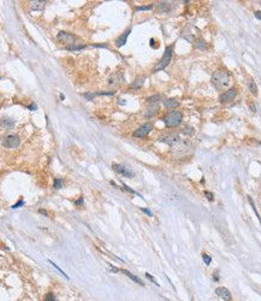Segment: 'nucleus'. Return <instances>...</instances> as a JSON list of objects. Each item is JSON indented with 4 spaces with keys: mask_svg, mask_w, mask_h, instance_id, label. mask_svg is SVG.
I'll list each match as a JSON object with an SVG mask.
<instances>
[{
    "mask_svg": "<svg viewBox=\"0 0 261 301\" xmlns=\"http://www.w3.org/2000/svg\"><path fill=\"white\" fill-rule=\"evenodd\" d=\"M212 83L216 89L226 88L230 84V75L224 70H216L212 75Z\"/></svg>",
    "mask_w": 261,
    "mask_h": 301,
    "instance_id": "1",
    "label": "nucleus"
},
{
    "mask_svg": "<svg viewBox=\"0 0 261 301\" xmlns=\"http://www.w3.org/2000/svg\"><path fill=\"white\" fill-rule=\"evenodd\" d=\"M182 120H183V114H182V112L176 111V110H172V111L167 112V113L162 117V122H164L165 125L168 126V128L179 125V124L182 123Z\"/></svg>",
    "mask_w": 261,
    "mask_h": 301,
    "instance_id": "2",
    "label": "nucleus"
},
{
    "mask_svg": "<svg viewBox=\"0 0 261 301\" xmlns=\"http://www.w3.org/2000/svg\"><path fill=\"white\" fill-rule=\"evenodd\" d=\"M172 54H173V47L172 46H168V47H166V49H165V53H164V55H162V58L160 59V61L154 66V69H153V71L154 72H158V71H161V70H164L168 64H170V61H171V59H172Z\"/></svg>",
    "mask_w": 261,
    "mask_h": 301,
    "instance_id": "3",
    "label": "nucleus"
},
{
    "mask_svg": "<svg viewBox=\"0 0 261 301\" xmlns=\"http://www.w3.org/2000/svg\"><path fill=\"white\" fill-rule=\"evenodd\" d=\"M57 40L64 45H66V47H71V46H76L79 45L78 39L71 34V33H66V31H59L57 35Z\"/></svg>",
    "mask_w": 261,
    "mask_h": 301,
    "instance_id": "4",
    "label": "nucleus"
},
{
    "mask_svg": "<svg viewBox=\"0 0 261 301\" xmlns=\"http://www.w3.org/2000/svg\"><path fill=\"white\" fill-rule=\"evenodd\" d=\"M19 144H20L19 137L17 135H13V134H10V135L5 136L4 140H2V146L6 147V148H17Z\"/></svg>",
    "mask_w": 261,
    "mask_h": 301,
    "instance_id": "5",
    "label": "nucleus"
},
{
    "mask_svg": "<svg viewBox=\"0 0 261 301\" xmlns=\"http://www.w3.org/2000/svg\"><path fill=\"white\" fill-rule=\"evenodd\" d=\"M152 129H153V125L150 123H146V124L141 125L137 130H135L132 135H134V137H144L152 131Z\"/></svg>",
    "mask_w": 261,
    "mask_h": 301,
    "instance_id": "6",
    "label": "nucleus"
},
{
    "mask_svg": "<svg viewBox=\"0 0 261 301\" xmlns=\"http://www.w3.org/2000/svg\"><path fill=\"white\" fill-rule=\"evenodd\" d=\"M112 167H113V170H114L115 172H118L119 175H121V176H124V177H129V178L134 177V172H132L129 167H126V166H124V165H121V164H113Z\"/></svg>",
    "mask_w": 261,
    "mask_h": 301,
    "instance_id": "7",
    "label": "nucleus"
},
{
    "mask_svg": "<svg viewBox=\"0 0 261 301\" xmlns=\"http://www.w3.org/2000/svg\"><path fill=\"white\" fill-rule=\"evenodd\" d=\"M236 94H237L236 89H235V88H231V89H229V90H226V92L221 93V94H220V96H219V100H220L221 102H227V101H231V100H233V99L236 98Z\"/></svg>",
    "mask_w": 261,
    "mask_h": 301,
    "instance_id": "8",
    "label": "nucleus"
},
{
    "mask_svg": "<svg viewBox=\"0 0 261 301\" xmlns=\"http://www.w3.org/2000/svg\"><path fill=\"white\" fill-rule=\"evenodd\" d=\"M215 294H216L219 297H221L224 301H231V299H232L231 293L229 291V289H226V288H224V287L216 288V289H215Z\"/></svg>",
    "mask_w": 261,
    "mask_h": 301,
    "instance_id": "9",
    "label": "nucleus"
},
{
    "mask_svg": "<svg viewBox=\"0 0 261 301\" xmlns=\"http://www.w3.org/2000/svg\"><path fill=\"white\" fill-rule=\"evenodd\" d=\"M124 81V77L120 72H114L109 78H108V84L112 85V87H117L119 85L121 82Z\"/></svg>",
    "mask_w": 261,
    "mask_h": 301,
    "instance_id": "10",
    "label": "nucleus"
},
{
    "mask_svg": "<svg viewBox=\"0 0 261 301\" xmlns=\"http://www.w3.org/2000/svg\"><path fill=\"white\" fill-rule=\"evenodd\" d=\"M160 141H162V142H165V143H167V144L174 147L177 143L180 142V138H179L178 135H174V134H173V135H167V136H165V137H160Z\"/></svg>",
    "mask_w": 261,
    "mask_h": 301,
    "instance_id": "11",
    "label": "nucleus"
},
{
    "mask_svg": "<svg viewBox=\"0 0 261 301\" xmlns=\"http://www.w3.org/2000/svg\"><path fill=\"white\" fill-rule=\"evenodd\" d=\"M130 33H131V28H129V29H126L117 40H115V46L117 47H123L125 43H126V41H127V36L130 35Z\"/></svg>",
    "mask_w": 261,
    "mask_h": 301,
    "instance_id": "12",
    "label": "nucleus"
},
{
    "mask_svg": "<svg viewBox=\"0 0 261 301\" xmlns=\"http://www.w3.org/2000/svg\"><path fill=\"white\" fill-rule=\"evenodd\" d=\"M144 82H146V77H144V76H138V77L135 78L134 82L130 84V88H131V89H140V88L143 87Z\"/></svg>",
    "mask_w": 261,
    "mask_h": 301,
    "instance_id": "13",
    "label": "nucleus"
},
{
    "mask_svg": "<svg viewBox=\"0 0 261 301\" xmlns=\"http://www.w3.org/2000/svg\"><path fill=\"white\" fill-rule=\"evenodd\" d=\"M14 119L12 118H7V117H4L0 119V126H2L4 129H12L14 126Z\"/></svg>",
    "mask_w": 261,
    "mask_h": 301,
    "instance_id": "14",
    "label": "nucleus"
},
{
    "mask_svg": "<svg viewBox=\"0 0 261 301\" xmlns=\"http://www.w3.org/2000/svg\"><path fill=\"white\" fill-rule=\"evenodd\" d=\"M178 105H179V101L174 98H170V99L164 100V106L167 108H176V107H178Z\"/></svg>",
    "mask_w": 261,
    "mask_h": 301,
    "instance_id": "15",
    "label": "nucleus"
},
{
    "mask_svg": "<svg viewBox=\"0 0 261 301\" xmlns=\"http://www.w3.org/2000/svg\"><path fill=\"white\" fill-rule=\"evenodd\" d=\"M46 1H30V8L32 11H41L45 7Z\"/></svg>",
    "mask_w": 261,
    "mask_h": 301,
    "instance_id": "16",
    "label": "nucleus"
},
{
    "mask_svg": "<svg viewBox=\"0 0 261 301\" xmlns=\"http://www.w3.org/2000/svg\"><path fill=\"white\" fill-rule=\"evenodd\" d=\"M119 271H120V272H123V273H124V275H126V276H127V277H129V278H131V279H132V281H134V282H136V283H138V284H140V285H143V284H144V283H143V282H142V281H141V278H138V277H137V276H135V275H132V273H131V272H130V271H127V270H119Z\"/></svg>",
    "mask_w": 261,
    "mask_h": 301,
    "instance_id": "17",
    "label": "nucleus"
},
{
    "mask_svg": "<svg viewBox=\"0 0 261 301\" xmlns=\"http://www.w3.org/2000/svg\"><path fill=\"white\" fill-rule=\"evenodd\" d=\"M158 108H159V107H158V105H156V104H152V105H150V107L147 110L146 116H147V117H152V116H154V114L158 112Z\"/></svg>",
    "mask_w": 261,
    "mask_h": 301,
    "instance_id": "18",
    "label": "nucleus"
},
{
    "mask_svg": "<svg viewBox=\"0 0 261 301\" xmlns=\"http://www.w3.org/2000/svg\"><path fill=\"white\" fill-rule=\"evenodd\" d=\"M248 88H249V90H250L251 94H254V95L257 94V87H256V83H255L253 79H250V81L248 82Z\"/></svg>",
    "mask_w": 261,
    "mask_h": 301,
    "instance_id": "19",
    "label": "nucleus"
},
{
    "mask_svg": "<svg viewBox=\"0 0 261 301\" xmlns=\"http://www.w3.org/2000/svg\"><path fill=\"white\" fill-rule=\"evenodd\" d=\"M159 100H161V95H160V94L152 95V96H149V98L147 99V101H148L149 104H158V102H159Z\"/></svg>",
    "mask_w": 261,
    "mask_h": 301,
    "instance_id": "20",
    "label": "nucleus"
},
{
    "mask_svg": "<svg viewBox=\"0 0 261 301\" xmlns=\"http://www.w3.org/2000/svg\"><path fill=\"white\" fill-rule=\"evenodd\" d=\"M170 4L171 2H165V1H162V2H158V7L159 8H161L162 10V12H168L170 11Z\"/></svg>",
    "mask_w": 261,
    "mask_h": 301,
    "instance_id": "21",
    "label": "nucleus"
},
{
    "mask_svg": "<svg viewBox=\"0 0 261 301\" xmlns=\"http://www.w3.org/2000/svg\"><path fill=\"white\" fill-rule=\"evenodd\" d=\"M195 47H196V48H198V49H203V48L206 47V42H204V40H203V39H198V40L195 42Z\"/></svg>",
    "mask_w": 261,
    "mask_h": 301,
    "instance_id": "22",
    "label": "nucleus"
},
{
    "mask_svg": "<svg viewBox=\"0 0 261 301\" xmlns=\"http://www.w3.org/2000/svg\"><path fill=\"white\" fill-rule=\"evenodd\" d=\"M85 48V45H76V46H71V47H66L67 51H81V49H84Z\"/></svg>",
    "mask_w": 261,
    "mask_h": 301,
    "instance_id": "23",
    "label": "nucleus"
},
{
    "mask_svg": "<svg viewBox=\"0 0 261 301\" xmlns=\"http://www.w3.org/2000/svg\"><path fill=\"white\" fill-rule=\"evenodd\" d=\"M153 8V5H147V6H136L135 11H149Z\"/></svg>",
    "mask_w": 261,
    "mask_h": 301,
    "instance_id": "24",
    "label": "nucleus"
},
{
    "mask_svg": "<svg viewBox=\"0 0 261 301\" xmlns=\"http://www.w3.org/2000/svg\"><path fill=\"white\" fill-rule=\"evenodd\" d=\"M202 260L204 261V264H206V265H209V264L212 262V258H210L207 253H204V252L202 253Z\"/></svg>",
    "mask_w": 261,
    "mask_h": 301,
    "instance_id": "25",
    "label": "nucleus"
},
{
    "mask_svg": "<svg viewBox=\"0 0 261 301\" xmlns=\"http://www.w3.org/2000/svg\"><path fill=\"white\" fill-rule=\"evenodd\" d=\"M248 201H249V203H250L251 208L254 209V212H255V214H256L257 219H259V220H260V223H261V218H260V216H259V213H257V211H256V208H255V205H254V202H253V200H251V197H250V196H248Z\"/></svg>",
    "mask_w": 261,
    "mask_h": 301,
    "instance_id": "26",
    "label": "nucleus"
},
{
    "mask_svg": "<svg viewBox=\"0 0 261 301\" xmlns=\"http://www.w3.org/2000/svg\"><path fill=\"white\" fill-rule=\"evenodd\" d=\"M48 261H49V264H52V266H53V267H55V268H57V270H58V271H59V272H60V273H61V275H63L64 277H66V278L69 279V276H67V275H66V273H65V272H64V271H63V270H61V268H60V267H59V266H58L57 264H54V262H53L52 260H48Z\"/></svg>",
    "mask_w": 261,
    "mask_h": 301,
    "instance_id": "27",
    "label": "nucleus"
},
{
    "mask_svg": "<svg viewBox=\"0 0 261 301\" xmlns=\"http://www.w3.org/2000/svg\"><path fill=\"white\" fill-rule=\"evenodd\" d=\"M45 301H58L57 297L54 296L53 293H47L46 296H45Z\"/></svg>",
    "mask_w": 261,
    "mask_h": 301,
    "instance_id": "28",
    "label": "nucleus"
},
{
    "mask_svg": "<svg viewBox=\"0 0 261 301\" xmlns=\"http://www.w3.org/2000/svg\"><path fill=\"white\" fill-rule=\"evenodd\" d=\"M63 187V181H61V178H55L54 179V188L55 189H60Z\"/></svg>",
    "mask_w": 261,
    "mask_h": 301,
    "instance_id": "29",
    "label": "nucleus"
},
{
    "mask_svg": "<svg viewBox=\"0 0 261 301\" xmlns=\"http://www.w3.org/2000/svg\"><path fill=\"white\" fill-rule=\"evenodd\" d=\"M204 196L207 197V200L209 201V202H212L213 200H214V195H213V193H210V191H204Z\"/></svg>",
    "mask_w": 261,
    "mask_h": 301,
    "instance_id": "30",
    "label": "nucleus"
},
{
    "mask_svg": "<svg viewBox=\"0 0 261 301\" xmlns=\"http://www.w3.org/2000/svg\"><path fill=\"white\" fill-rule=\"evenodd\" d=\"M123 189H124V190H126L127 193H131V194H137V193H136V191H135L134 189H131L130 187H127V185H126L125 183H123ZM137 195H138V194H137ZM138 196H141V195H138Z\"/></svg>",
    "mask_w": 261,
    "mask_h": 301,
    "instance_id": "31",
    "label": "nucleus"
},
{
    "mask_svg": "<svg viewBox=\"0 0 261 301\" xmlns=\"http://www.w3.org/2000/svg\"><path fill=\"white\" fill-rule=\"evenodd\" d=\"M83 96H84L87 100H91L94 96H96V93H94V94H93V93H84Z\"/></svg>",
    "mask_w": 261,
    "mask_h": 301,
    "instance_id": "32",
    "label": "nucleus"
},
{
    "mask_svg": "<svg viewBox=\"0 0 261 301\" xmlns=\"http://www.w3.org/2000/svg\"><path fill=\"white\" fill-rule=\"evenodd\" d=\"M183 132H184L185 135H191V134H192V128H190V126H186V128H184Z\"/></svg>",
    "mask_w": 261,
    "mask_h": 301,
    "instance_id": "33",
    "label": "nucleus"
},
{
    "mask_svg": "<svg viewBox=\"0 0 261 301\" xmlns=\"http://www.w3.org/2000/svg\"><path fill=\"white\" fill-rule=\"evenodd\" d=\"M141 211H142V212H144V213H146L147 216H149V217H153V212H152L150 209H148V208H144V207H142V208H141Z\"/></svg>",
    "mask_w": 261,
    "mask_h": 301,
    "instance_id": "34",
    "label": "nucleus"
},
{
    "mask_svg": "<svg viewBox=\"0 0 261 301\" xmlns=\"http://www.w3.org/2000/svg\"><path fill=\"white\" fill-rule=\"evenodd\" d=\"M22 205H24V200H23V199H20V200L18 201V202H16V203H14V205L12 206V208H17V207H20Z\"/></svg>",
    "mask_w": 261,
    "mask_h": 301,
    "instance_id": "35",
    "label": "nucleus"
},
{
    "mask_svg": "<svg viewBox=\"0 0 261 301\" xmlns=\"http://www.w3.org/2000/svg\"><path fill=\"white\" fill-rule=\"evenodd\" d=\"M28 110H30V111H36V110H37V106H36V104H35V102L30 104V105L28 106Z\"/></svg>",
    "mask_w": 261,
    "mask_h": 301,
    "instance_id": "36",
    "label": "nucleus"
},
{
    "mask_svg": "<svg viewBox=\"0 0 261 301\" xmlns=\"http://www.w3.org/2000/svg\"><path fill=\"white\" fill-rule=\"evenodd\" d=\"M146 277H147V278H148V279H150V281H152V282H153V283H154V284H156V285H159V284H158V283H156V281H155V278H154V277H153V276H150V275H149V273H146Z\"/></svg>",
    "mask_w": 261,
    "mask_h": 301,
    "instance_id": "37",
    "label": "nucleus"
},
{
    "mask_svg": "<svg viewBox=\"0 0 261 301\" xmlns=\"http://www.w3.org/2000/svg\"><path fill=\"white\" fill-rule=\"evenodd\" d=\"M75 205H76V206H81V205H83V197L81 196L78 200H76V201H75Z\"/></svg>",
    "mask_w": 261,
    "mask_h": 301,
    "instance_id": "38",
    "label": "nucleus"
},
{
    "mask_svg": "<svg viewBox=\"0 0 261 301\" xmlns=\"http://www.w3.org/2000/svg\"><path fill=\"white\" fill-rule=\"evenodd\" d=\"M254 16H255L257 19H260V20H261V11H256V12H254Z\"/></svg>",
    "mask_w": 261,
    "mask_h": 301,
    "instance_id": "39",
    "label": "nucleus"
},
{
    "mask_svg": "<svg viewBox=\"0 0 261 301\" xmlns=\"http://www.w3.org/2000/svg\"><path fill=\"white\" fill-rule=\"evenodd\" d=\"M154 42H155V40H154V39H150V47H155V46H154Z\"/></svg>",
    "mask_w": 261,
    "mask_h": 301,
    "instance_id": "40",
    "label": "nucleus"
},
{
    "mask_svg": "<svg viewBox=\"0 0 261 301\" xmlns=\"http://www.w3.org/2000/svg\"><path fill=\"white\" fill-rule=\"evenodd\" d=\"M38 212H40V213H42V214H45V216H48V213H47V212H46L45 209H40Z\"/></svg>",
    "mask_w": 261,
    "mask_h": 301,
    "instance_id": "41",
    "label": "nucleus"
},
{
    "mask_svg": "<svg viewBox=\"0 0 261 301\" xmlns=\"http://www.w3.org/2000/svg\"><path fill=\"white\" fill-rule=\"evenodd\" d=\"M59 98H60V100H64V99H65V96H64V94H60V95H59Z\"/></svg>",
    "mask_w": 261,
    "mask_h": 301,
    "instance_id": "42",
    "label": "nucleus"
},
{
    "mask_svg": "<svg viewBox=\"0 0 261 301\" xmlns=\"http://www.w3.org/2000/svg\"><path fill=\"white\" fill-rule=\"evenodd\" d=\"M213 278H214L215 281H218V279H219V277H218V276H213Z\"/></svg>",
    "mask_w": 261,
    "mask_h": 301,
    "instance_id": "43",
    "label": "nucleus"
}]
</instances>
